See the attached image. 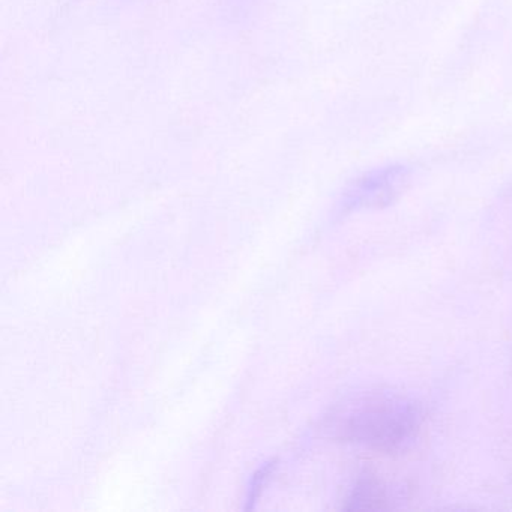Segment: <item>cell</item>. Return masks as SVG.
<instances>
[{
	"label": "cell",
	"instance_id": "1",
	"mask_svg": "<svg viewBox=\"0 0 512 512\" xmlns=\"http://www.w3.org/2000/svg\"><path fill=\"white\" fill-rule=\"evenodd\" d=\"M422 422L424 410L415 398L377 388L353 403L341 424V436L374 452L401 454L418 439Z\"/></svg>",
	"mask_w": 512,
	"mask_h": 512
},
{
	"label": "cell",
	"instance_id": "2",
	"mask_svg": "<svg viewBox=\"0 0 512 512\" xmlns=\"http://www.w3.org/2000/svg\"><path fill=\"white\" fill-rule=\"evenodd\" d=\"M410 176L412 170L406 164H388L370 170L356 179L344 194L343 211L388 208L406 191Z\"/></svg>",
	"mask_w": 512,
	"mask_h": 512
},
{
	"label": "cell",
	"instance_id": "3",
	"mask_svg": "<svg viewBox=\"0 0 512 512\" xmlns=\"http://www.w3.org/2000/svg\"><path fill=\"white\" fill-rule=\"evenodd\" d=\"M346 511H386L391 509L389 494L383 482L374 475H362L347 497Z\"/></svg>",
	"mask_w": 512,
	"mask_h": 512
}]
</instances>
